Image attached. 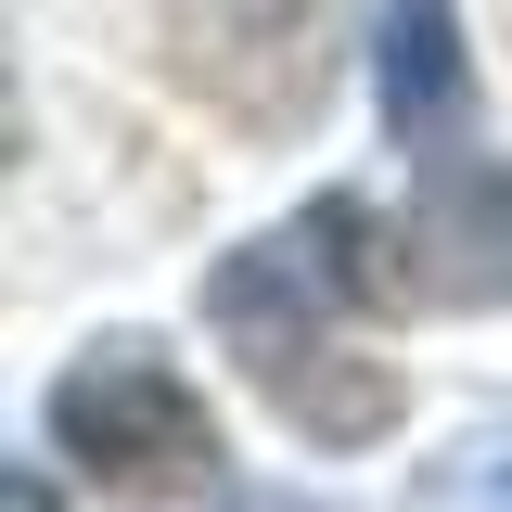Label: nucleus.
Segmentation results:
<instances>
[{"label": "nucleus", "mask_w": 512, "mask_h": 512, "mask_svg": "<svg viewBox=\"0 0 512 512\" xmlns=\"http://www.w3.org/2000/svg\"><path fill=\"white\" fill-rule=\"evenodd\" d=\"M39 423H52V448L90 474V487H116V500H218V474H231L205 384H192L154 333L77 346V372L52 384Z\"/></svg>", "instance_id": "7ed1b4c3"}, {"label": "nucleus", "mask_w": 512, "mask_h": 512, "mask_svg": "<svg viewBox=\"0 0 512 512\" xmlns=\"http://www.w3.org/2000/svg\"><path fill=\"white\" fill-rule=\"evenodd\" d=\"M372 308H410V256L372 192H320L308 218H282L205 269V333L244 359V384L308 448H372L397 423V372L346 346V320Z\"/></svg>", "instance_id": "f257e3e1"}, {"label": "nucleus", "mask_w": 512, "mask_h": 512, "mask_svg": "<svg viewBox=\"0 0 512 512\" xmlns=\"http://www.w3.org/2000/svg\"><path fill=\"white\" fill-rule=\"evenodd\" d=\"M372 64H384V141L410 154V218H397L410 308H500L512 295V167L487 154L461 0H384Z\"/></svg>", "instance_id": "f03ea898"}, {"label": "nucleus", "mask_w": 512, "mask_h": 512, "mask_svg": "<svg viewBox=\"0 0 512 512\" xmlns=\"http://www.w3.org/2000/svg\"><path fill=\"white\" fill-rule=\"evenodd\" d=\"M333 52H346V0H167V64L205 90L231 128H308L333 103Z\"/></svg>", "instance_id": "20e7f679"}, {"label": "nucleus", "mask_w": 512, "mask_h": 512, "mask_svg": "<svg viewBox=\"0 0 512 512\" xmlns=\"http://www.w3.org/2000/svg\"><path fill=\"white\" fill-rule=\"evenodd\" d=\"M436 500H448V512H512V423H474V436H448Z\"/></svg>", "instance_id": "39448f33"}]
</instances>
